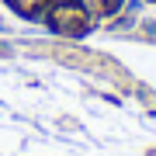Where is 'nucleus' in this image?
I'll list each match as a JSON object with an SVG mask.
<instances>
[{
	"label": "nucleus",
	"mask_w": 156,
	"mask_h": 156,
	"mask_svg": "<svg viewBox=\"0 0 156 156\" xmlns=\"http://www.w3.org/2000/svg\"><path fill=\"white\" fill-rule=\"evenodd\" d=\"M21 17L49 24L59 35H83L108 21L125 0H7Z\"/></svg>",
	"instance_id": "f257e3e1"
}]
</instances>
